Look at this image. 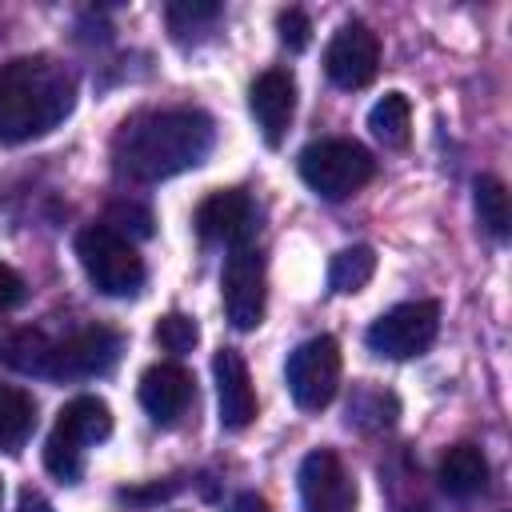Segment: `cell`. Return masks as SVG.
I'll return each mask as SVG.
<instances>
[{
  "mask_svg": "<svg viewBox=\"0 0 512 512\" xmlns=\"http://www.w3.org/2000/svg\"><path fill=\"white\" fill-rule=\"evenodd\" d=\"M472 200H476V216L480 224L496 236V240H508L512 232V204H508V188L500 176H476L472 180Z\"/></svg>",
  "mask_w": 512,
  "mask_h": 512,
  "instance_id": "d6986e66",
  "label": "cell"
},
{
  "mask_svg": "<svg viewBox=\"0 0 512 512\" xmlns=\"http://www.w3.org/2000/svg\"><path fill=\"white\" fill-rule=\"evenodd\" d=\"M120 356V336L112 328H80L68 340L56 344L48 376L52 380H84V376H100L116 364Z\"/></svg>",
  "mask_w": 512,
  "mask_h": 512,
  "instance_id": "8fae6325",
  "label": "cell"
},
{
  "mask_svg": "<svg viewBox=\"0 0 512 512\" xmlns=\"http://www.w3.org/2000/svg\"><path fill=\"white\" fill-rule=\"evenodd\" d=\"M112 232H132V236H152V212L140 208V204H112L108 208V220H104Z\"/></svg>",
  "mask_w": 512,
  "mask_h": 512,
  "instance_id": "d4e9b609",
  "label": "cell"
},
{
  "mask_svg": "<svg viewBox=\"0 0 512 512\" xmlns=\"http://www.w3.org/2000/svg\"><path fill=\"white\" fill-rule=\"evenodd\" d=\"M192 400V376L180 364H152L140 376V404L156 424H172L184 416Z\"/></svg>",
  "mask_w": 512,
  "mask_h": 512,
  "instance_id": "9a60e30c",
  "label": "cell"
},
{
  "mask_svg": "<svg viewBox=\"0 0 512 512\" xmlns=\"http://www.w3.org/2000/svg\"><path fill=\"white\" fill-rule=\"evenodd\" d=\"M52 352H56V340H48L40 328H20V332H12V336L4 340V360H8L16 372L48 376Z\"/></svg>",
  "mask_w": 512,
  "mask_h": 512,
  "instance_id": "44dd1931",
  "label": "cell"
},
{
  "mask_svg": "<svg viewBox=\"0 0 512 512\" xmlns=\"http://www.w3.org/2000/svg\"><path fill=\"white\" fill-rule=\"evenodd\" d=\"M0 500H4V484H0Z\"/></svg>",
  "mask_w": 512,
  "mask_h": 512,
  "instance_id": "f546056e",
  "label": "cell"
},
{
  "mask_svg": "<svg viewBox=\"0 0 512 512\" xmlns=\"http://www.w3.org/2000/svg\"><path fill=\"white\" fill-rule=\"evenodd\" d=\"M156 344L164 348V352H192L196 348V340H200V328H196V320L192 316H184V312H168V316H160L156 320Z\"/></svg>",
  "mask_w": 512,
  "mask_h": 512,
  "instance_id": "603a6c76",
  "label": "cell"
},
{
  "mask_svg": "<svg viewBox=\"0 0 512 512\" xmlns=\"http://www.w3.org/2000/svg\"><path fill=\"white\" fill-rule=\"evenodd\" d=\"M296 168H300V180L324 200H344L376 176L372 152L356 140H316L300 152Z\"/></svg>",
  "mask_w": 512,
  "mask_h": 512,
  "instance_id": "5b68a950",
  "label": "cell"
},
{
  "mask_svg": "<svg viewBox=\"0 0 512 512\" xmlns=\"http://www.w3.org/2000/svg\"><path fill=\"white\" fill-rule=\"evenodd\" d=\"M76 80L48 56H16L0 68V140L24 144L72 112Z\"/></svg>",
  "mask_w": 512,
  "mask_h": 512,
  "instance_id": "7a4b0ae2",
  "label": "cell"
},
{
  "mask_svg": "<svg viewBox=\"0 0 512 512\" xmlns=\"http://www.w3.org/2000/svg\"><path fill=\"white\" fill-rule=\"evenodd\" d=\"M232 512H268V504H264V496H256V492H240L236 504H232Z\"/></svg>",
  "mask_w": 512,
  "mask_h": 512,
  "instance_id": "f1b7e54d",
  "label": "cell"
},
{
  "mask_svg": "<svg viewBox=\"0 0 512 512\" xmlns=\"http://www.w3.org/2000/svg\"><path fill=\"white\" fill-rule=\"evenodd\" d=\"M220 296H224V312H228L232 328L252 332L264 320L268 288H264V256H260V248H252V244L232 248V256L224 260V272H220Z\"/></svg>",
  "mask_w": 512,
  "mask_h": 512,
  "instance_id": "ba28073f",
  "label": "cell"
},
{
  "mask_svg": "<svg viewBox=\"0 0 512 512\" xmlns=\"http://www.w3.org/2000/svg\"><path fill=\"white\" fill-rule=\"evenodd\" d=\"M284 380H288L296 408L320 412L340 388V344L332 336L304 340L300 348H292V356L284 364Z\"/></svg>",
  "mask_w": 512,
  "mask_h": 512,
  "instance_id": "52a82bcc",
  "label": "cell"
},
{
  "mask_svg": "<svg viewBox=\"0 0 512 512\" xmlns=\"http://www.w3.org/2000/svg\"><path fill=\"white\" fill-rule=\"evenodd\" d=\"M380 72V36L360 24V20H348L336 28V36L328 40L324 48V76L336 84V88H364L372 84Z\"/></svg>",
  "mask_w": 512,
  "mask_h": 512,
  "instance_id": "9c48e42d",
  "label": "cell"
},
{
  "mask_svg": "<svg viewBox=\"0 0 512 512\" xmlns=\"http://www.w3.org/2000/svg\"><path fill=\"white\" fill-rule=\"evenodd\" d=\"M300 508L304 512H356V480L332 448H316L300 460Z\"/></svg>",
  "mask_w": 512,
  "mask_h": 512,
  "instance_id": "30bf717a",
  "label": "cell"
},
{
  "mask_svg": "<svg viewBox=\"0 0 512 512\" xmlns=\"http://www.w3.org/2000/svg\"><path fill=\"white\" fill-rule=\"evenodd\" d=\"M436 328H440V304L436 300H404V304L388 308L384 316H376L364 340L376 356L412 360L436 340Z\"/></svg>",
  "mask_w": 512,
  "mask_h": 512,
  "instance_id": "8992f818",
  "label": "cell"
},
{
  "mask_svg": "<svg viewBox=\"0 0 512 512\" xmlns=\"http://www.w3.org/2000/svg\"><path fill=\"white\" fill-rule=\"evenodd\" d=\"M212 376H216V408L220 424L228 432H240L256 420V388L248 376V364L236 348H220L212 356Z\"/></svg>",
  "mask_w": 512,
  "mask_h": 512,
  "instance_id": "5bb4252c",
  "label": "cell"
},
{
  "mask_svg": "<svg viewBox=\"0 0 512 512\" xmlns=\"http://www.w3.org/2000/svg\"><path fill=\"white\" fill-rule=\"evenodd\" d=\"M20 512H52V504H48L40 492L24 488V492H20Z\"/></svg>",
  "mask_w": 512,
  "mask_h": 512,
  "instance_id": "83f0119b",
  "label": "cell"
},
{
  "mask_svg": "<svg viewBox=\"0 0 512 512\" xmlns=\"http://www.w3.org/2000/svg\"><path fill=\"white\" fill-rule=\"evenodd\" d=\"M368 128L380 144L388 148H404L408 144V128H412V104L404 92H384L372 112H368Z\"/></svg>",
  "mask_w": 512,
  "mask_h": 512,
  "instance_id": "ac0fdd59",
  "label": "cell"
},
{
  "mask_svg": "<svg viewBox=\"0 0 512 512\" xmlns=\"http://www.w3.org/2000/svg\"><path fill=\"white\" fill-rule=\"evenodd\" d=\"M20 300H24V280H20V272L8 268V264H0V316L12 312Z\"/></svg>",
  "mask_w": 512,
  "mask_h": 512,
  "instance_id": "4316f807",
  "label": "cell"
},
{
  "mask_svg": "<svg viewBox=\"0 0 512 512\" xmlns=\"http://www.w3.org/2000/svg\"><path fill=\"white\" fill-rule=\"evenodd\" d=\"M248 112H252L264 144L276 148L284 140L288 124H292V112H296V80H292V72H284V68L260 72L252 80V88H248Z\"/></svg>",
  "mask_w": 512,
  "mask_h": 512,
  "instance_id": "4fadbf2b",
  "label": "cell"
},
{
  "mask_svg": "<svg viewBox=\"0 0 512 512\" xmlns=\"http://www.w3.org/2000/svg\"><path fill=\"white\" fill-rule=\"evenodd\" d=\"M436 480L448 496L456 500H468L476 496L484 484H488V456L476 448V444H452L444 456H440V468H436Z\"/></svg>",
  "mask_w": 512,
  "mask_h": 512,
  "instance_id": "2e32d148",
  "label": "cell"
},
{
  "mask_svg": "<svg viewBox=\"0 0 512 512\" xmlns=\"http://www.w3.org/2000/svg\"><path fill=\"white\" fill-rule=\"evenodd\" d=\"M216 16H220V4H212V0H176V4H168V24H172L176 36H184L196 24H208Z\"/></svg>",
  "mask_w": 512,
  "mask_h": 512,
  "instance_id": "cb8c5ba5",
  "label": "cell"
},
{
  "mask_svg": "<svg viewBox=\"0 0 512 512\" xmlns=\"http://www.w3.org/2000/svg\"><path fill=\"white\" fill-rule=\"evenodd\" d=\"M276 32H280V44L292 48V52H304L308 40H312V20L300 12V8H284L276 16Z\"/></svg>",
  "mask_w": 512,
  "mask_h": 512,
  "instance_id": "484cf974",
  "label": "cell"
},
{
  "mask_svg": "<svg viewBox=\"0 0 512 512\" xmlns=\"http://www.w3.org/2000/svg\"><path fill=\"white\" fill-rule=\"evenodd\" d=\"M376 272V252L368 244H352V248H340L328 264V288L348 296V292H360Z\"/></svg>",
  "mask_w": 512,
  "mask_h": 512,
  "instance_id": "ffe728a7",
  "label": "cell"
},
{
  "mask_svg": "<svg viewBox=\"0 0 512 512\" xmlns=\"http://www.w3.org/2000/svg\"><path fill=\"white\" fill-rule=\"evenodd\" d=\"M192 224H196L200 240L240 248L252 236V228H256V212H252L248 192H240V188H216V192H208L196 204Z\"/></svg>",
  "mask_w": 512,
  "mask_h": 512,
  "instance_id": "7c38bea8",
  "label": "cell"
},
{
  "mask_svg": "<svg viewBox=\"0 0 512 512\" xmlns=\"http://www.w3.org/2000/svg\"><path fill=\"white\" fill-rule=\"evenodd\" d=\"M396 420V396L392 392H380V388H368L360 384L348 400V424L356 428H388Z\"/></svg>",
  "mask_w": 512,
  "mask_h": 512,
  "instance_id": "7402d4cb",
  "label": "cell"
},
{
  "mask_svg": "<svg viewBox=\"0 0 512 512\" xmlns=\"http://www.w3.org/2000/svg\"><path fill=\"white\" fill-rule=\"evenodd\" d=\"M216 128L196 108H168V112H140L120 124L112 156L128 180H168L184 168H196L212 152Z\"/></svg>",
  "mask_w": 512,
  "mask_h": 512,
  "instance_id": "6da1fadb",
  "label": "cell"
},
{
  "mask_svg": "<svg viewBox=\"0 0 512 512\" xmlns=\"http://www.w3.org/2000/svg\"><path fill=\"white\" fill-rule=\"evenodd\" d=\"M76 256L84 276L104 296H136L144 284V260L136 256L132 240L112 232L108 224H88L76 232Z\"/></svg>",
  "mask_w": 512,
  "mask_h": 512,
  "instance_id": "277c9868",
  "label": "cell"
},
{
  "mask_svg": "<svg viewBox=\"0 0 512 512\" xmlns=\"http://www.w3.org/2000/svg\"><path fill=\"white\" fill-rule=\"evenodd\" d=\"M32 428H36V400L16 384H0V452H20Z\"/></svg>",
  "mask_w": 512,
  "mask_h": 512,
  "instance_id": "e0dca14e",
  "label": "cell"
},
{
  "mask_svg": "<svg viewBox=\"0 0 512 512\" xmlns=\"http://www.w3.org/2000/svg\"><path fill=\"white\" fill-rule=\"evenodd\" d=\"M112 432V408L100 396H76L60 408L48 440H44V468L72 484L84 472V448L108 440Z\"/></svg>",
  "mask_w": 512,
  "mask_h": 512,
  "instance_id": "3957f363",
  "label": "cell"
}]
</instances>
